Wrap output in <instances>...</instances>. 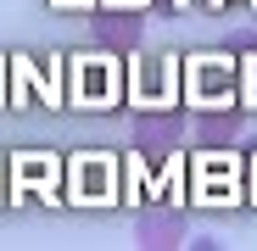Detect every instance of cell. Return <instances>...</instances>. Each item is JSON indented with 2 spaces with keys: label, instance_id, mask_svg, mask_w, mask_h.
I'll return each instance as SVG.
<instances>
[{
  "label": "cell",
  "instance_id": "obj_1",
  "mask_svg": "<svg viewBox=\"0 0 257 251\" xmlns=\"http://www.w3.org/2000/svg\"><path fill=\"white\" fill-rule=\"evenodd\" d=\"M179 134H185L179 106H151V112L135 117V129H128V140H135V151H140L146 162H162L168 151L179 145Z\"/></svg>",
  "mask_w": 257,
  "mask_h": 251
},
{
  "label": "cell",
  "instance_id": "obj_2",
  "mask_svg": "<svg viewBox=\"0 0 257 251\" xmlns=\"http://www.w3.org/2000/svg\"><path fill=\"white\" fill-rule=\"evenodd\" d=\"M90 34L101 39L106 51L128 56V51L140 45V34H146V17H140L135 6H101V12H95V23H90Z\"/></svg>",
  "mask_w": 257,
  "mask_h": 251
},
{
  "label": "cell",
  "instance_id": "obj_3",
  "mask_svg": "<svg viewBox=\"0 0 257 251\" xmlns=\"http://www.w3.org/2000/svg\"><path fill=\"white\" fill-rule=\"evenodd\" d=\"M117 190V162L112 156H78L73 162V201H112Z\"/></svg>",
  "mask_w": 257,
  "mask_h": 251
},
{
  "label": "cell",
  "instance_id": "obj_4",
  "mask_svg": "<svg viewBox=\"0 0 257 251\" xmlns=\"http://www.w3.org/2000/svg\"><path fill=\"white\" fill-rule=\"evenodd\" d=\"M135 240L140 245H179L185 240V218L174 212V206H146V212L135 218Z\"/></svg>",
  "mask_w": 257,
  "mask_h": 251
},
{
  "label": "cell",
  "instance_id": "obj_5",
  "mask_svg": "<svg viewBox=\"0 0 257 251\" xmlns=\"http://www.w3.org/2000/svg\"><path fill=\"white\" fill-rule=\"evenodd\" d=\"M235 129H240V112H235V106H207L201 123H196V145H201V151H229Z\"/></svg>",
  "mask_w": 257,
  "mask_h": 251
},
{
  "label": "cell",
  "instance_id": "obj_6",
  "mask_svg": "<svg viewBox=\"0 0 257 251\" xmlns=\"http://www.w3.org/2000/svg\"><path fill=\"white\" fill-rule=\"evenodd\" d=\"M229 78H235L229 62H218V56H196V84H190V95H196V101H207L212 90L224 95V90H229Z\"/></svg>",
  "mask_w": 257,
  "mask_h": 251
},
{
  "label": "cell",
  "instance_id": "obj_7",
  "mask_svg": "<svg viewBox=\"0 0 257 251\" xmlns=\"http://www.w3.org/2000/svg\"><path fill=\"white\" fill-rule=\"evenodd\" d=\"M157 6H174V0H157Z\"/></svg>",
  "mask_w": 257,
  "mask_h": 251
}]
</instances>
